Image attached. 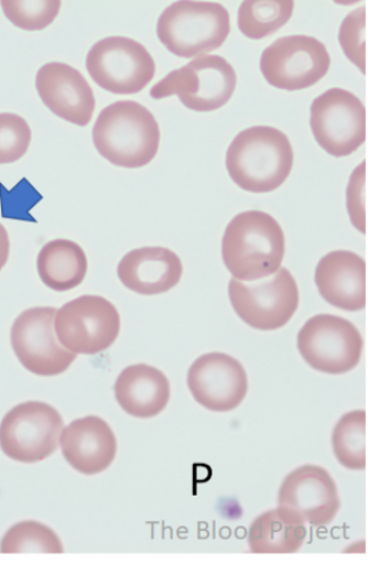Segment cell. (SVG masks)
Returning a JSON list of instances; mask_svg holds the SVG:
<instances>
[{
  "mask_svg": "<svg viewBox=\"0 0 368 564\" xmlns=\"http://www.w3.org/2000/svg\"><path fill=\"white\" fill-rule=\"evenodd\" d=\"M284 234L270 214L250 210L238 214L223 237V261L234 279L258 281L281 268Z\"/></svg>",
  "mask_w": 368,
  "mask_h": 564,
  "instance_id": "obj_3",
  "label": "cell"
},
{
  "mask_svg": "<svg viewBox=\"0 0 368 564\" xmlns=\"http://www.w3.org/2000/svg\"><path fill=\"white\" fill-rule=\"evenodd\" d=\"M31 139L26 120L15 113H0V164L20 161L28 153Z\"/></svg>",
  "mask_w": 368,
  "mask_h": 564,
  "instance_id": "obj_27",
  "label": "cell"
},
{
  "mask_svg": "<svg viewBox=\"0 0 368 564\" xmlns=\"http://www.w3.org/2000/svg\"><path fill=\"white\" fill-rule=\"evenodd\" d=\"M333 452L343 467L350 470L367 468V412L343 414L333 430Z\"/></svg>",
  "mask_w": 368,
  "mask_h": 564,
  "instance_id": "obj_24",
  "label": "cell"
},
{
  "mask_svg": "<svg viewBox=\"0 0 368 564\" xmlns=\"http://www.w3.org/2000/svg\"><path fill=\"white\" fill-rule=\"evenodd\" d=\"M279 506L294 510L313 527L329 525L340 509L337 485L322 467H300L284 478Z\"/></svg>",
  "mask_w": 368,
  "mask_h": 564,
  "instance_id": "obj_15",
  "label": "cell"
},
{
  "mask_svg": "<svg viewBox=\"0 0 368 564\" xmlns=\"http://www.w3.org/2000/svg\"><path fill=\"white\" fill-rule=\"evenodd\" d=\"M117 403L137 419L161 414L171 400V384L163 371L145 364L123 369L113 386Z\"/></svg>",
  "mask_w": 368,
  "mask_h": 564,
  "instance_id": "obj_20",
  "label": "cell"
},
{
  "mask_svg": "<svg viewBox=\"0 0 368 564\" xmlns=\"http://www.w3.org/2000/svg\"><path fill=\"white\" fill-rule=\"evenodd\" d=\"M117 275L125 288L140 295L169 293L183 275L177 253L164 247H142L122 257Z\"/></svg>",
  "mask_w": 368,
  "mask_h": 564,
  "instance_id": "obj_19",
  "label": "cell"
},
{
  "mask_svg": "<svg viewBox=\"0 0 368 564\" xmlns=\"http://www.w3.org/2000/svg\"><path fill=\"white\" fill-rule=\"evenodd\" d=\"M294 8L291 0H247L239 8L238 28L246 37L262 40L283 28Z\"/></svg>",
  "mask_w": 368,
  "mask_h": 564,
  "instance_id": "obj_23",
  "label": "cell"
},
{
  "mask_svg": "<svg viewBox=\"0 0 368 564\" xmlns=\"http://www.w3.org/2000/svg\"><path fill=\"white\" fill-rule=\"evenodd\" d=\"M64 552L61 539L54 530L37 521H21L13 525L0 543V553H47Z\"/></svg>",
  "mask_w": 368,
  "mask_h": 564,
  "instance_id": "obj_25",
  "label": "cell"
},
{
  "mask_svg": "<svg viewBox=\"0 0 368 564\" xmlns=\"http://www.w3.org/2000/svg\"><path fill=\"white\" fill-rule=\"evenodd\" d=\"M339 43L348 59L367 73V8L347 15L339 31Z\"/></svg>",
  "mask_w": 368,
  "mask_h": 564,
  "instance_id": "obj_28",
  "label": "cell"
},
{
  "mask_svg": "<svg viewBox=\"0 0 368 564\" xmlns=\"http://www.w3.org/2000/svg\"><path fill=\"white\" fill-rule=\"evenodd\" d=\"M91 137L106 161L129 170L145 167L154 160L161 144V129L154 115L136 101L105 107Z\"/></svg>",
  "mask_w": 368,
  "mask_h": 564,
  "instance_id": "obj_1",
  "label": "cell"
},
{
  "mask_svg": "<svg viewBox=\"0 0 368 564\" xmlns=\"http://www.w3.org/2000/svg\"><path fill=\"white\" fill-rule=\"evenodd\" d=\"M61 445L65 460L85 476H96L106 470L117 453L112 429L97 416L73 421L63 430Z\"/></svg>",
  "mask_w": 368,
  "mask_h": 564,
  "instance_id": "obj_18",
  "label": "cell"
},
{
  "mask_svg": "<svg viewBox=\"0 0 368 564\" xmlns=\"http://www.w3.org/2000/svg\"><path fill=\"white\" fill-rule=\"evenodd\" d=\"M306 535L305 521L299 513L280 506L252 522L248 544L256 554H292L303 546Z\"/></svg>",
  "mask_w": 368,
  "mask_h": 564,
  "instance_id": "obj_21",
  "label": "cell"
},
{
  "mask_svg": "<svg viewBox=\"0 0 368 564\" xmlns=\"http://www.w3.org/2000/svg\"><path fill=\"white\" fill-rule=\"evenodd\" d=\"M87 70L100 88L113 95H137L155 76V62L147 47L129 37H106L87 55Z\"/></svg>",
  "mask_w": 368,
  "mask_h": 564,
  "instance_id": "obj_10",
  "label": "cell"
},
{
  "mask_svg": "<svg viewBox=\"0 0 368 564\" xmlns=\"http://www.w3.org/2000/svg\"><path fill=\"white\" fill-rule=\"evenodd\" d=\"M311 127L316 143L333 156H347L365 144L367 111L361 99L346 89L332 88L315 98Z\"/></svg>",
  "mask_w": 368,
  "mask_h": 564,
  "instance_id": "obj_11",
  "label": "cell"
},
{
  "mask_svg": "<svg viewBox=\"0 0 368 564\" xmlns=\"http://www.w3.org/2000/svg\"><path fill=\"white\" fill-rule=\"evenodd\" d=\"M227 170L234 184L253 194L278 189L290 176L294 151L288 135L271 127L242 130L227 152Z\"/></svg>",
  "mask_w": 368,
  "mask_h": 564,
  "instance_id": "obj_2",
  "label": "cell"
},
{
  "mask_svg": "<svg viewBox=\"0 0 368 564\" xmlns=\"http://www.w3.org/2000/svg\"><path fill=\"white\" fill-rule=\"evenodd\" d=\"M11 242L7 229L0 223V271L3 270L8 259H10Z\"/></svg>",
  "mask_w": 368,
  "mask_h": 564,
  "instance_id": "obj_29",
  "label": "cell"
},
{
  "mask_svg": "<svg viewBox=\"0 0 368 564\" xmlns=\"http://www.w3.org/2000/svg\"><path fill=\"white\" fill-rule=\"evenodd\" d=\"M315 284L324 301L346 312L367 305V267L361 256L349 251L325 254L315 269Z\"/></svg>",
  "mask_w": 368,
  "mask_h": 564,
  "instance_id": "obj_17",
  "label": "cell"
},
{
  "mask_svg": "<svg viewBox=\"0 0 368 564\" xmlns=\"http://www.w3.org/2000/svg\"><path fill=\"white\" fill-rule=\"evenodd\" d=\"M57 310L36 306L17 317L11 329V344L22 367L39 377L63 375L77 359L57 341L54 323Z\"/></svg>",
  "mask_w": 368,
  "mask_h": 564,
  "instance_id": "obj_12",
  "label": "cell"
},
{
  "mask_svg": "<svg viewBox=\"0 0 368 564\" xmlns=\"http://www.w3.org/2000/svg\"><path fill=\"white\" fill-rule=\"evenodd\" d=\"M55 334L66 350L97 355L110 348L121 329L116 306L98 295H83L57 310Z\"/></svg>",
  "mask_w": 368,
  "mask_h": 564,
  "instance_id": "obj_9",
  "label": "cell"
},
{
  "mask_svg": "<svg viewBox=\"0 0 368 564\" xmlns=\"http://www.w3.org/2000/svg\"><path fill=\"white\" fill-rule=\"evenodd\" d=\"M41 101L50 111L74 126L85 128L94 118V89L83 74L64 63H47L36 76Z\"/></svg>",
  "mask_w": 368,
  "mask_h": 564,
  "instance_id": "obj_16",
  "label": "cell"
},
{
  "mask_svg": "<svg viewBox=\"0 0 368 564\" xmlns=\"http://www.w3.org/2000/svg\"><path fill=\"white\" fill-rule=\"evenodd\" d=\"M37 271L41 281L54 292H69L79 286L87 276L86 252L72 240H52L41 248Z\"/></svg>",
  "mask_w": 368,
  "mask_h": 564,
  "instance_id": "obj_22",
  "label": "cell"
},
{
  "mask_svg": "<svg viewBox=\"0 0 368 564\" xmlns=\"http://www.w3.org/2000/svg\"><path fill=\"white\" fill-rule=\"evenodd\" d=\"M8 20L26 31L44 30L52 24L62 3L57 0H3L0 3Z\"/></svg>",
  "mask_w": 368,
  "mask_h": 564,
  "instance_id": "obj_26",
  "label": "cell"
},
{
  "mask_svg": "<svg viewBox=\"0 0 368 564\" xmlns=\"http://www.w3.org/2000/svg\"><path fill=\"white\" fill-rule=\"evenodd\" d=\"M237 88V73L219 55L199 56L173 70L150 90L154 99L178 96L187 109L210 112L230 101Z\"/></svg>",
  "mask_w": 368,
  "mask_h": 564,
  "instance_id": "obj_5",
  "label": "cell"
},
{
  "mask_svg": "<svg viewBox=\"0 0 368 564\" xmlns=\"http://www.w3.org/2000/svg\"><path fill=\"white\" fill-rule=\"evenodd\" d=\"M329 68L328 50L311 36L281 37L264 48L261 56V72L267 83L284 90L311 88Z\"/></svg>",
  "mask_w": 368,
  "mask_h": 564,
  "instance_id": "obj_13",
  "label": "cell"
},
{
  "mask_svg": "<svg viewBox=\"0 0 368 564\" xmlns=\"http://www.w3.org/2000/svg\"><path fill=\"white\" fill-rule=\"evenodd\" d=\"M187 384L195 401L214 412L239 408L248 393L246 369L231 356L212 352L191 365Z\"/></svg>",
  "mask_w": 368,
  "mask_h": 564,
  "instance_id": "obj_14",
  "label": "cell"
},
{
  "mask_svg": "<svg viewBox=\"0 0 368 564\" xmlns=\"http://www.w3.org/2000/svg\"><path fill=\"white\" fill-rule=\"evenodd\" d=\"M229 297L238 317L249 327L274 330L288 325L299 308L300 295L294 276L288 269L258 282L231 279Z\"/></svg>",
  "mask_w": 368,
  "mask_h": 564,
  "instance_id": "obj_7",
  "label": "cell"
},
{
  "mask_svg": "<svg viewBox=\"0 0 368 564\" xmlns=\"http://www.w3.org/2000/svg\"><path fill=\"white\" fill-rule=\"evenodd\" d=\"M158 39L183 59L205 56L220 48L230 33V14L214 2H175L159 17Z\"/></svg>",
  "mask_w": 368,
  "mask_h": 564,
  "instance_id": "obj_4",
  "label": "cell"
},
{
  "mask_svg": "<svg viewBox=\"0 0 368 564\" xmlns=\"http://www.w3.org/2000/svg\"><path fill=\"white\" fill-rule=\"evenodd\" d=\"M63 430L62 414L53 405L21 403L0 422V449L15 462L39 463L57 451Z\"/></svg>",
  "mask_w": 368,
  "mask_h": 564,
  "instance_id": "obj_6",
  "label": "cell"
},
{
  "mask_svg": "<svg viewBox=\"0 0 368 564\" xmlns=\"http://www.w3.org/2000/svg\"><path fill=\"white\" fill-rule=\"evenodd\" d=\"M301 358L324 375L340 376L361 360L364 338L354 323L332 314L309 319L297 335Z\"/></svg>",
  "mask_w": 368,
  "mask_h": 564,
  "instance_id": "obj_8",
  "label": "cell"
}]
</instances>
